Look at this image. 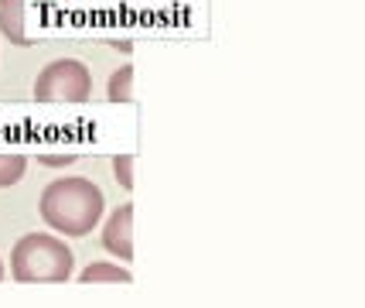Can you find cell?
I'll list each match as a JSON object with an SVG mask.
<instances>
[{"mask_svg": "<svg viewBox=\"0 0 365 308\" xmlns=\"http://www.w3.org/2000/svg\"><path fill=\"white\" fill-rule=\"evenodd\" d=\"M76 158V154H41V164H48V168H62V164H68Z\"/></svg>", "mask_w": 365, "mask_h": 308, "instance_id": "30bf717a", "label": "cell"}, {"mask_svg": "<svg viewBox=\"0 0 365 308\" xmlns=\"http://www.w3.org/2000/svg\"><path fill=\"white\" fill-rule=\"evenodd\" d=\"M110 99L113 103H130L133 99V65H123L110 76Z\"/></svg>", "mask_w": 365, "mask_h": 308, "instance_id": "52a82bcc", "label": "cell"}, {"mask_svg": "<svg viewBox=\"0 0 365 308\" xmlns=\"http://www.w3.org/2000/svg\"><path fill=\"white\" fill-rule=\"evenodd\" d=\"M79 281L82 284H99V281H106V284H130V271H123L120 264H89L79 274Z\"/></svg>", "mask_w": 365, "mask_h": 308, "instance_id": "8992f818", "label": "cell"}, {"mask_svg": "<svg viewBox=\"0 0 365 308\" xmlns=\"http://www.w3.org/2000/svg\"><path fill=\"white\" fill-rule=\"evenodd\" d=\"M103 216V192L89 179H58L41 192V219L65 237H86Z\"/></svg>", "mask_w": 365, "mask_h": 308, "instance_id": "6da1fadb", "label": "cell"}, {"mask_svg": "<svg viewBox=\"0 0 365 308\" xmlns=\"http://www.w3.org/2000/svg\"><path fill=\"white\" fill-rule=\"evenodd\" d=\"M0 281H4V264H0Z\"/></svg>", "mask_w": 365, "mask_h": 308, "instance_id": "8fae6325", "label": "cell"}, {"mask_svg": "<svg viewBox=\"0 0 365 308\" xmlns=\"http://www.w3.org/2000/svg\"><path fill=\"white\" fill-rule=\"evenodd\" d=\"M113 172H116V182H123V189H133V158L123 154L113 162Z\"/></svg>", "mask_w": 365, "mask_h": 308, "instance_id": "9c48e42d", "label": "cell"}, {"mask_svg": "<svg viewBox=\"0 0 365 308\" xmlns=\"http://www.w3.org/2000/svg\"><path fill=\"white\" fill-rule=\"evenodd\" d=\"M11 274L21 284H62L72 274V250L58 237L28 233L11 254Z\"/></svg>", "mask_w": 365, "mask_h": 308, "instance_id": "7a4b0ae2", "label": "cell"}, {"mask_svg": "<svg viewBox=\"0 0 365 308\" xmlns=\"http://www.w3.org/2000/svg\"><path fill=\"white\" fill-rule=\"evenodd\" d=\"M0 31L14 45H28L24 34V0H0Z\"/></svg>", "mask_w": 365, "mask_h": 308, "instance_id": "5b68a950", "label": "cell"}, {"mask_svg": "<svg viewBox=\"0 0 365 308\" xmlns=\"http://www.w3.org/2000/svg\"><path fill=\"white\" fill-rule=\"evenodd\" d=\"M24 168H28V162H24L21 154H0V189H7V185L21 182Z\"/></svg>", "mask_w": 365, "mask_h": 308, "instance_id": "ba28073f", "label": "cell"}, {"mask_svg": "<svg viewBox=\"0 0 365 308\" xmlns=\"http://www.w3.org/2000/svg\"><path fill=\"white\" fill-rule=\"evenodd\" d=\"M93 93L89 69L76 59H58L45 65L34 79V99L41 103H86Z\"/></svg>", "mask_w": 365, "mask_h": 308, "instance_id": "3957f363", "label": "cell"}, {"mask_svg": "<svg viewBox=\"0 0 365 308\" xmlns=\"http://www.w3.org/2000/svg\"><path fill=\"white\" fill-rule=\"evenodd\" d=\"M103 247L120 260H133V206L123 202L103 227Z\"/></svg>", "mask_w": 365, "mask_h": 308, "instance_id": "277c9868", "label": "cell"}]
</instances>
